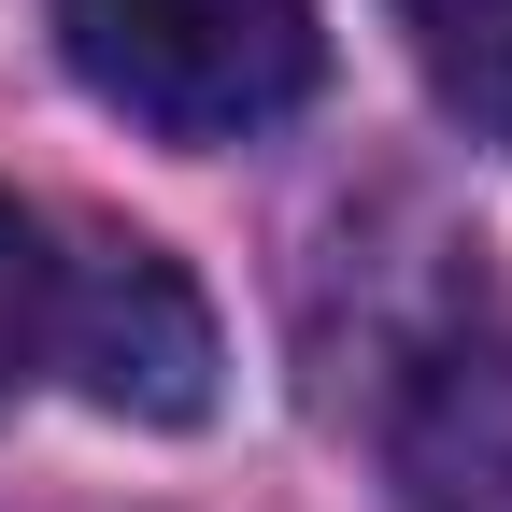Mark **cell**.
<instances>
[{
    "mask_svg": "<svg viewBox=\"0 0 512 512\" xmlns=\"http://www.w3.org/2000/svg\"><path fill=\"white\" fill-rule=\"evenodd\" d=\"M57 57L157 143H256L313 100V0H57Z\"/></svg>",
    "mask_w": 512,
    "mask_h": 512,
    "instance_id": "cell-1",
    "label": "cell"
},
{
    "mask_svg": "<svg viewBox=\"0 0 512 512\" xmlns=\"http://www.w3.org/2000/svg\"><path fill=\"white\" fill-rule=\"evenodd\" d=\"M43 356L128 427H200L214 413V299L185 285V256L143 228H86V256H57L43 285Z\"/></svg>",
    "mask_w": 512,
    "mask_h": 512,
    "instance_id": "cell-2",
    "label": "cell"
},
{
    "mask_svg": "<svg viewBox=\"0 0 512 512\" xmlns=\"http://www.w3.org/2000/svg\"><path fill=\"white\" fill-rule=\"evenodd\" d=\"M399 512H512V328H456L384 427Z\"/></svg>",
    "mask_w": 512,
    "mask_h": 512,
    "instance_id": "cell-3",
    "label": "cell"
},
{
    "mask_svg": "<svg viewBox=\"0 0 512 512\" xmlns=\"http://www.w3.org/2000/svg\"><path fill=\"white\" fill-rule=\"evenodd\" d=\"M399 29L427 57L441 114H456L470 143H512V0H399Z\"/></svg>",
    "mask_w": 512,
    "mask_h": 512,
    "instance_id": "cell-4",
    "label": "cell"
},
{
    "mask_svg": "<svg viewBox=\"0 0 512 512\" xmlns=\"http://www.w3.org/2000/svg\"><path fill=\"white\" fill-rule=\"evenodd\" d=\"M43 285H57V256H43V228L15 214V185H0V399H15L29 356H43Z\"/></svg>",
    "mask_w": 512,
    "mask_h": 512,
    "instance_id": "cell-5",
    "label": "cell"
}]
</instances>
